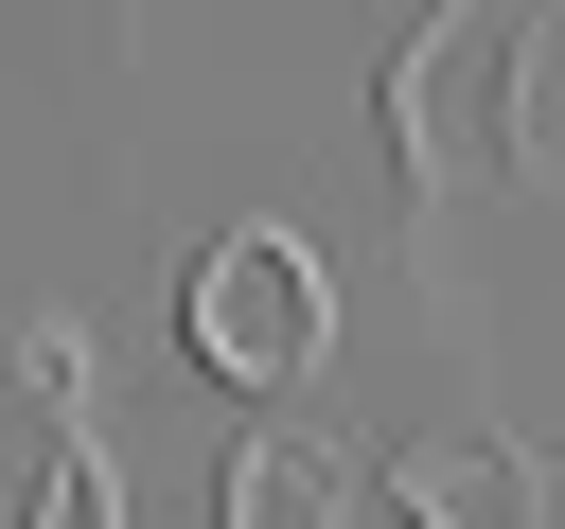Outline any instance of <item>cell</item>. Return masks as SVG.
Returning <instances> with one entry per match:
<instances>
[{
  "label": "cell",
  "mask_w": 565,
  "mask_h": 529,
  "mask_svg": "<svg viewBox=\"0 0 565 529\" xmlns=\"http://www.w3.org/2000/svg\"><path fill=\"white\" fill-rule=\"evenodd\" d=\"M212 529H335V476H318L300 441H247V458H230V511H212Z\"/></svg>",
  "instance_id": "4"
},
{
  "label": "cell",
  "mask_w": 565,
  "mask_h": 529,
  "mask_svg": "<svg viewBox=\"0 0 565 529\" xmlns=\"http://www.w3.org/2000/svg\"><path fill=\"white\" fill-rule=\"evenodd\" d=\"M530 35L547 0H441L406 53H388V141H406V212L512 176V106H530Z\"/></svg>",
  "instance_id": "1"
},
{
  "label": "cell",
  "mask_w": 565,
  "mask_h": 529,
  "mask_svg": "<svg viewBox=\"0 0 565 529\" xmlns=\"http://www.w3.org/2000/svg\"><path fill=\"white\" fill-rule=\"evenodd\" d=\"M177 335H194V370H212V388L282 406V388L335 353V282H318V247H300V229H212V247H194V282H177Z\"/></svg>",
  "instance_id": "2"
},
{
  "label": "cell",
  "mask_w": 565,
  "mask_h": 529,
  "mask_svg": "<svg viewBox=\"0 0 565 529\" xmlns=\"http://www.w3.org/2000/svg\"><path fill=\"white\" fill-rule=\"evenodd\" d=\"M35 529H106V476H88V458H53V511H35Z\"/></svg>",
  "instance_id": "5"
},
{
  "label": "cell",
  "mask_w": 565,
  "mask_h": 529,
  "mask_svg": "<svg viewBox=\"0 0 565 529\" xmlns=\"http://www.w3.org/2000/svg\"><path fill=\"white\" fill-rule=\"evenodd\" d=\"M388 494H406V529H547L530 441H406V458H388Z\"/></svg>",
  "instance_id": "3"
}]
</instances>
